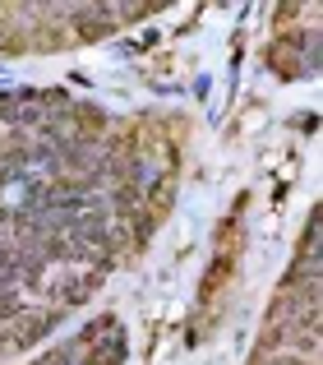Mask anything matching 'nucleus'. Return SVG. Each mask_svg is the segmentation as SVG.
<instances>
[{
    "mask_svg": "<svg viewBox=\"0 0 323 365\" xmlns=\"http://www.w3.org/2000/svg\"><path fill=\"white\" fill-rule=\"evenodd\" d=\"M254 365H314V361H300V356H291V351H282V356H259Z\"/></svg>",
    "mask_w": 323,
    "mask_h": 365,
    "instance_id": "1",
    "label": "nucleus"
}]
</instances>
